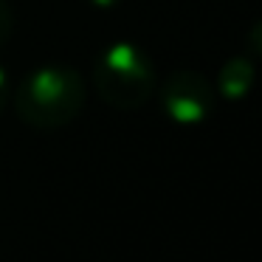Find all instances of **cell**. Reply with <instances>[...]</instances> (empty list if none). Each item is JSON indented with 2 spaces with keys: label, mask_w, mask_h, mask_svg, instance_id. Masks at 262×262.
Listing matches in <instances>:
<instances>
[{
  "label": "cell",
  "mask_w": 262,
  "mask_h": 262,
  "mask_svg": "<svg viewBox=\"0 0 262 262\" xmlns=\"http://www.w3.org/2000/svg\"><path fill=\"white\" fill-rule=\"evenodd\" d=\"M88 102L85 79L68 65H42L20 79L14 110L20 121L34 130H59L79 119Z\"/></svg>",
  "instance_id": "6da1fadb"
},
{
  "label": "cell",
  "mask_w": 262,
  "mask_h": 262,
  "mask_svg": "<svg viewBox=\"0 0 262 262\" xmlns=\"http://www.w3.org/2000/svg\"><path fill=\"white\" fill-rule=\"evenodd\" d=\"M93 85L104 104L116 110H138L155 96L158 74L144 48L113 42L93 59Z\"/></svg>",
  "instance_id": "7a4b0ae2"
},
{
  "label": "cell",
  "mask_w": 262,
  "mask_h": 262,
  "mask_svg": "<svg viewBox=\"0 0 262 262\" xmlns=\"http://www.w3.org/2000/svg\"><path fill=\"white\" fill-rule=\"evenodd\" d=\"M158 91V104L175 124H200L214 110V88L200 71H172Z\"/></svg>",
  "instance_id": "3957f363"
},
{
  "label": "cell",
  "mask_w": 262,
  "mask_h": 262,
  "mask_svg": "<svg viewBox=\"0 0 262 262\" xmlns=\"http://www.w3.org/2000/svg\"><path fill=\"white\" fill-rule=\"evenodd\" d=\"M256 82V68L248 57H231L220 65L217 71V96L228 99V102H239L251 93Z\"/></svg>",
  "instance_id": "277c9868"
},
{
  "label": "cell",
  "mask_w": 262,
  "mask_h": 262,
  "mask_svg": "<svg viewBox=\"0 0 262 262\" xmlns=\"http://www.w3.org/2000/svg\"><path fill=\"white\" fill-rule=\"evenodd\" d=\"M12 31H14V14L9 0H0V48L12 40Z\"/></svg>",
  "instance_id": "5b68a950"
},
{
  "label": "cell",
  "mask_w": 262,
  "mask_h": 262,
  "mask_svg": "<svg viewBox=\"0 0 262 262\" xmlns=\"http://www.w3.org/2000/svg\"><path fill=\"white\" fill-rule=\"evenodd\" d=\"M245 42H248L251 54L262 59V20H256V23L248 29V37H245Z\"/></svg>",
  "instance_id": "8992f818"
},
{
  "label": "cell",
  "mask_w": 262,
  "mask_h": 262,
  "mask_svg": "<svg viewBox=\"0 0 262 262\" xmlns=\"http://www.w3.org/2000/svg\"><path fill=\"white\" fill-rule=\"evenodd\" d=\"M6 102H9V74H6V68L0 65V113H3Z\"/></svg>",
  "instance_id": "52a82bcc"
},
{
  "label": "cell",
  "mask_w": 262,
  "mask_h": 262,
  "mask_svg": "<svg viewBox=\"0 0 262 262\" xmlns=\"http://www.w3.org/2000/svg\"><path fill=\"white\" fill-rule=\"evenodd\" d=\"M88 3H91V6H96V9H113L119 0H88Z\"/></svg>",
  "instance_id": "ba28073f"
}]
</instances>
